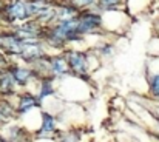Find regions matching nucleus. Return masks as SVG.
<instances>
[{"mask_svg":"<svg viewBox=\"0 0 159 142\" xmlns=\"http://www.w3.org/2000/svg\"><path fill=\"white\" fill-rule=\"evenodd\" d=\"M99 23H101V19H99L98 16H87V17H84V19L79 22L77 30H80V31H87V30L96 28Z\"/></svg>","mask_w":159,"mask_h":142,"instance_id":"obj_1","label":"nucleus"},{"mask_svg":"<svg viewBox=\"0 0 159 142\" xmlns=\"http://www.w3.org/2000/svg\"><path fill=\"white\" fill-rule=\"evenodd\" d=\"M70 63L76 71H85V66H87L85 56H82L79 53H73V54H70Z\"/></svg>","mask_w":159,"mask_h":142,"instance_id":"obj_2","label":"nucleus"},{"mask_svg":"<svg viewBox=\"0 0 159 142\" xmlns=\"http://www.w3.org/2000/svg\"><path fill=\"white\" fill-rule=\"evenodd\" d=\"M77 30V23H74V22H65L63 25H60L59 28H57V36H60V37H70L74 31Z\"/></svg>","mask_w":159,"mask_h":142,"instance_id":"obj_3","label":"nucleus"},{"mask_svg":"<svg viewBox=\"0 0 159 142\" xmlns=\"http://www.w3.org/2000/svg\"><path fill=\"white\" fill-rule=\"evenodd\" d=\"M9 14L14 17V19H23L26 14H28V9H26V5L22 3V2H16L9 11Z\"/></svg>","mask_w":159,"mask_h":142,"instance_id":"obj_4","label":"nucleus"},{"mask_svg":"<svg viewBox=\"0 0 159 142\" xmlns=\"http://www.w3.org/2000/svg\"><path fill=\"white\" fill-rule=\"evenodd\" d=\"M20 51H23V54L26 57H36L40 54V48L37 47L36 44H25V45H20Z\"/></svg>","mask_w":159,"mask_h":142,"instance_id":"obj_5","label":"nucleus"},{"mask_svg":"<svg viewBox=\"0 0 159 142\" xmlns=\"http://www.w3.org/2000/svg\"><path fill=\"white\" fill-rule=\"evenodd\" d=\"M152 91L155 96H159V74L152 77Z\"/></svg>","mask_w":159,"mask_h":142,"instance_id":"obj_6","label":"nucleus"},{"mask_svg":"<svg viewBox=\"0 0 159 142\" xmlns=\"http://www.w3.org/2000/svg\"><path fill=\"white\" fill-rule=\"evenodd\" d=\"M28 76H30V73L25 71V70H17V71H16V79H17L19 82H25V80L28 79Z\"/></svg>","mask_w":159,"mask_h":142,"instance_id":"obj_7","label":"nucleus"},{"mask_svg":"<svg viewBox=\"0 0 159 142\" xmlns=\"http://www.w3.org/2000/svg\"><path fill=\"white\" fill-rule=\"evenodd\" d=\"M53 66H54V70L59 71V73H63V71H65V62H63L62 59H56Z\"/></svg>","mask_w":159,"mask_h":142,"instance_id":"obj_8","label":"nucleus"},{"mask_svg":"<svg viewBox=\"0 0 159 142\" xmlns=\"http://www.w3.org/2000/svg\"><path fill=\"white\" fill-rule=\"evenodd\" d=\"M11 80H12L11 76H5V77L0 80V87H2L3 90H9V88H11Z\"/></svg>","mask_w":159,"mask_h":142,"instance_id":"obj_9","label":"nucleus"},{"mask_svg":"<svg viewBox=\"0 0 159 142\" xmlns=\"http://www.w3.org/2000/svg\"><path fill=\"white\" fill-rule=\"evenodd\" d=\"M43 117H45V127H43V130H45V131H48V130H53V119H51L48 114H45Z\"/></svg>","mask_w":159,"mask_h":142,"instance_id":"obj_10","label":"nucleus"},{"mask_svg":"<svg viewBox=\"0 0 159 142\" xmlns=\"http://www.w3.org/2000/svg\"><path fill=\"white\" fill-rule=\"evenodd\" d=\"M34 103V100L31 99V97H25L23 100H22V105H20V110H25V108H28V107H31Z\"/></svg>","mask_w":159,"mask_h":142,"instance_id":"obj_11","label":"nucleus"},{"mask_svg":"<svg viewBox=\"0 0 159 142\" xmlns=\"http://www.w3.org/2000/svg\"><path fill=\"white\" fill-rule=\"evenodd\" d=\"M71 14H73V11L71 9H66V8L60 11V17H70Z\"/></svg>","mask_w":159,"mask_h":142,"instance_id":"obj_12","label":"nucleus"},{"mask_svg":"<svg viewBox=\"0 0 159 142\" xmlns=\"http://www.w3.org/2000/svg\"><path fill=\"white\" fill-rule=\"evenodd\" d=\"M101 3H102L104 6H110V5H114V3H117V0H101Z\"/></svg>","mask_w":159,"mask_h":142,"instance_id":"obj_13","label":"nucleus"},{"mask_svg":"<svg viewBox=\"0 0 159 142\" xmlns=\"http://www.w3.org/2000/svg\"><path fill=\"white\" fill-rule=\"evenodd\" d=\"M77 5H90V3H93L94 0H74Z\"/></svg>","mask_w":159,"mask_h":142,"instance_id":"obj_14","label":"nucleus"}]
</instances>
